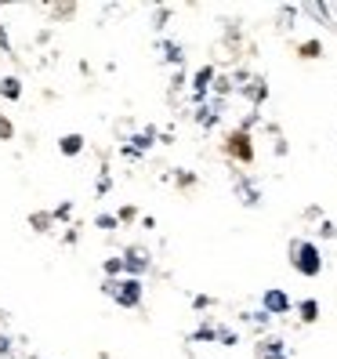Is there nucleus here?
<instances>
[{
	"mask_svg": "<svg viewBox=\"0 0 337 359\" xmlns=\"http://www.w3.org/2000/svg\"><path fill=\"white\" fill-rule=\"evenodd\" d=\"M290 265L297 268V276L316 279V276L323 273V254H319V243H312V240H290Z\"/></svg>",
	"mask_w": 337,
	"mask_h": 359,
	"instance_id": "1",
	"label": "nucleus"
},
{
	"mask_svg": "<svg viewBox=\"0 0 337 359\" xmlns=\"http://www.w3.org/2000/svg\"><path fill=\"white\" fill-rule=\"evenodd\" d=\"M102 290H106L109 298H116V305H120V309H138V305H141V290H146V287H141V279L127 276L124 283H120V279H116V283L109 279Z\"/></svg>",
	"mask_w": 337,
	"mask_h": 359,
	"instance_id": "2",
	"label": "nucleus"
},
{
	"mask_svg": "<svg viewBox=\"0 0 337 359\" xmlns=\"http://www.w3.org/2000/svg\"><path fill=\"white\" fill-rule=\"evenodd\" d=\"M262 309L276 319V316H287L290 309H294V301H290V294L287 290H279V287H268L265 294H262Z\"/></svg>",
	"mask_w": 337,
	"mask_h": 359,
	"instance_id": "3",
	"label": "nucleus"
},
{
	"mask_svg": "<svg viewBox=\"0 0 337 359\" xmlns=\"http://www.w3.org/2000/svg\"><path fill=\"white\" fill-rule=\"evenodd\" d=\"M229 152H232V157H236V160L251 163V160H254V149H251V135H247V131H236V135L229 138Z\"/></svg>",
	"mask_w": 337,
	"mask_h": 359,
	"instance_id": "4",
	"label": "nucleus"
},
{
	"mask_svg": "<svg viewBox=\"0 0 337 359\" xmlns=\"http://www.w3.org/2000/svg\"><path fill=\"white\" fill-rule=\"evenodd\" d=\"M222 106H225L222 98H214V102H203V106H196V124H200V127H214L218 120H222Z\"/></svg>",
	"mask_w": 337,
	"mask_h": 359,
	"instance_id": "5",
	"label": "nucleus"
},
{
	"mask_svg": "<svg viewBox=\"0 0 337 359\" xmlns=\"http://www.w3.org/2000/svg\"><path fill=\"white\" fill-rule=\"evenodd\" d=\"M124 268L138 279L141 273H149V254H146V251H127V254H124Z\"/></svg>",
	"mask_w": 337,
	"mask_h": 359,
	"instance_id": "6",
	"label": "nucleus"
},
{
	"mask_svg": "<svg viewBox=\"0 0 337 359\" xmlns=\"http://www.w3.org/2000/svg\"><path fill=\"white\" fill-rule=\"evenodd\" d=\"M240 95H247L254 106H262V102L268 98V84L262 80V76H257V80H251V84H243V87H240Z\"/></svg>",
	"mask_w": 337,
	"mask_h": 359,
	"instance_id": "7",
	"label": "nucleus"
},
{
	"mask_svg": "<svg viewBox=\"0 0 337 359\" xmlns=\"http://www.w3.org/2000/svg\"><path fill=\"white\" fill-rule=\"evenodd\" d=\"M236 192L243 196V207H257V203H262V192H257L247 178H240V182H236Z\"/></svg>",
	"mask_w": 337,
	"mask_h": 359,
	"instance_id": "8",
	"label": "nucleus"
},
{
	"mask_svg": "<svg viewBox=\"0 0 337 359\" xmlns=\"http://www.w3.org/2000/svg\"><path fill=\"white\" fill-rule=\"evenodd\" d=\"M297 316H301V323H316V319H319V301L316 298L297 301Z\"/></svg>",
	"mask_w": 337,
	"mask_h": 359,
	"instance_id": "9",
	"label": "nucleus"
},
{
	"mask_svg": "<svg viewBox=\"0 0 337 359\" xmlns=\"http://www.w3.org/2000/svg\"><path fill=\"white\" fill-rule=\"evenodd\" d=\"M257 356H287V345H283V338H265L257 345Z\"/></svg>",
	"mask_w": 337,
	"mask_h": 359,
	"instance_id": "10",
	"label": "nucleus"
},
{
	"mask_svg": "<svg viewBox=\"0 0 337 359\" xmlns=\"http://www.w3.org/2000/svg\"><path fill=\"white\" fill-rule=\"evenodd\" d=\"M58 149L66 152V157H76V152L84 149V135H66V138H58Z\"/></svg>",
	"mask_w": 337,
	"mask_h": 359,
	"instance_id": "11",
	"label": "nucleus"
},
{
	"mask_svg": "<svg viewBox=\"0 0 337 359\" xmlns=\"http://www.w3.org/2000/svg\"><path fill=\"white\" fill-rule=\"evenodd\" d=\"M152 138H156V127H146L141 135L131 138V142H135L131 149H135V152H149V149H152Z\"/></svg>",
	"mask_w": 337,
	"mask_h": 359,
	"instance_id": "12",
	"label": "nucleus"
},
{
	"mask_svg": "<svg viewBox=\"0 0 337 359\" xmlns=\"http://www.w3.org/2000/svg\"><path fill=\"white\" fill-rule=\"evenodd\" d=\"M163 58L171 62V66H181V58H185V55H181V44H174V40H163Z\"/></svg>",
	"mask_w": 337,
	"mask_h": 359,
	"instance_id": "13",
	"label": "nucleus"
},
{
	"mask_svg": "<svg viewBox=\"0 0 337 359\" xmlns=\"http://www.w3.org/2000/svg\"><path fill=\"white\" fill-rule=\"evenodd\" d=\"M218 338H222V330H218V327H211V323L196 327V334H192V341H218Z\"/></svg>",
	"mask_w": 337,
	"mask_h": 359,
	"instance_id": "14",
	"label": "nucleus"
},
{
	"mask_svg": "<svg viewBox=\"0 0 337 359\" xmlns=\"http://www.w3.org/2000/svg\"><path fill=\"white\" fill-rule=\"evenodd\" d=\"M297 55H301V58H319L323 55V44L319 40H305L301 47H297Z\"/></svg>",
	"mask_w": 337,
	"mask_h": 359,
	"instance_id": "15",
	"label": "nucleus"
},
{
	"mask_svg": "<svg viewBox=\"0 0 337 359\" xmlns=\"http://www.w3.org/2000/svg\"><path fill=\"white\" fill-rule=\"evenodd\" d=\"M0 95H4V98H19V95H22V87H19V80H15V76L0 80Z\"/></svg>",
	"mask_w": 337,
	"mask_h": 359,
	"instance_id": "16",
	"label": "nucleus"
},
{
	"mask_svg": "<svg viewBox=\"0 0 337 359\" xmlns=\"http://www.w3.org/2000/svg\"><path fill=\"white\" fill-rule=\"evenodd\" d=\"M51 218H55V214H33V218H30V225L36 229V233H47V225H51Z\"/></svg>",
	"mask_w": 337,
	"mask_h": 359,
	"instance_id": "17",
	"label": "nucleus"
},
{
	"mask_svg": "<svg viewBox=\"0 0 337 359\" xmlns=\"http://www.w3.org/2000/svg\"><path fill=\"white\" fill-rule=\"evenodd\" d=\"M102 268H106V276H120V273H127V268H124V258H109Z\"/></svg>",
	"mask_w": 337,
	"mask_h": 359,
	"instance_id": "18",
	"label": "nucleus"
},
{
	"mask_svg": "<svg viewBox=\"0 0 337 359\" xmlns=\"http://www.w3.org/2000/svg\"><path fill=\"white\" fill-rule=\"evenodd\" d=\"M319 236H323V240H337V225L323 218V222H319Z\"/></svg>",
	"mask_w": 337,
	"mask_h": 359,
	"instance_id": "19",
	"label": "nucleus"
},
{
	"mask_svg": "<svg viewBox=\"0 0 337 359\" xmlns=\"http://www.w3.org/2000/svg\"><path fill=\"white\" fill-rule=\"evenodd\" d=\"M243 319H251V323H257V327H268V323H272V316H268L265 309H262V312H247Z\"/></svg>",
	"mask_w": 337,
	"mask_h": 359,
	"instance_id": "20",
	"label": "nucleus"
},
{
	"mask_svg": "<svg viewBox=\"0 0 337 359\" xmlns=\"http://www.w3.org/2000/svg\"><path fill=\"white\" fill-rule=\"evenodd\" d=\"M95 225H98V229H116V225H120V218H113V214H98V218H95Z\"/></svg>",
	"mask_w": 337,
	"mask_h": 359,
	"instance_id": "21",
	"label": "nucleus"
},
{
	"mask_svg": "<svg viewBox=\"0 0 337 359\" xmlns=\"http://www.w3.org/2000/svg\"><path fill=\"white\" fill-rule=\"evenodd\" d=\"M232 87H236V84H232L229 76H218V80H214V91H218V95H229Z\"/></svg>",
	"mask_w": 337,
	"mask_h": 359,
	"instance_id": "22",
	"label": "nucleus"
},
{
	"mask_svg": "<svg viewBox=\"0 0 337 359\" xmlns=\"http://www.w3.org/2000/svg\"><path fill=\"white\" fill-rule=\"evenodd\" d=\"M211 305H214V298H207V294H196V298H192V309H211Z\"/></svg>",
	"mask_w": 337,
	"mask_h": 359,
	"instance_id": "23",
	"label": "nucleus"
},
{
	"mask_svg": "<svg viewBox=\"0 0 337 359\" xmlns=\"http://www.w3.org/2000/svg\"><path fill=\"white\" fill-rule=\"evenodd\" d=\"M218 330H222V338H218V341H222V345H225V349H232V345H236V341H240L236 334H232V330H225V327H218Z\"/></svg>",
	"mask_w": 337,
	"mask_h": 359,
	"instance_id": "24",
	"label": "nucleus"
},
{
	"mask_svg": "<svg viewBox=\"0 0 337 359\" xmlns=\"http://www.w3.org/2000/svg\"><path fill=\"white\" fill-rule=\"evenodd\" d=\"M167 19H171V8H156V30H163Z\"/></svg>",
	"mask_w": 337,
	"mask_h": 359,
	"instance_id": "25",
	"label": "nucleus"
},
{
	"mask_svg": "<svg viewBox=\"0 0 337 359\" xmlns=\"http://www.w3.org/2000/svg\"><path fill=\"white\" fill-rule=\"evenodd\" d=\"M73 214V203H62V207H55V218H69Z\"/></svg>",
	"mask_w": 337,
	"mask_h": 359,
	"instance_id": "26",
	"label": "nucleus"
},
{
	"mask_svg": "<svg viewBox=\"0 0 337 359\" xmlns=\"http://www.w3.org/2000/svg\"><path fill=\"white\" fill-rule=\"evenodd\" d=\"M11 135H15V127H11L8 120H0V138H11Z\"/></svg>",
	"mask_w": 337,
	"mask_h": 359,
	"instance_id": "27",
	"label": "nucleus"
},
{
	"mask_svg": "<svg viewBox=\"0 0 337 359\" xmlns=\"http://www.w3.org/2000/svg\"><path fill=\"white\" fill-rule=\"evenodd\" d=\"M192 182H196V178H192L189 171H181V174H178V185H192Z\"/></svg>",
	"mask_w": 337,
	"mask_h": 359,
	"instance_id": "28",
	"label": "nucleus"
},
{
	"mask_svg": "<svg viewBox=\"0 0 337 359\" xmlns=\"http://www.w3.org/2000/svg\"><path fill=\"white\" fill-rule=\"evenodd\" d=\"M0 356H11V341L4 334H0Z\"/></svg>",
	"mask_w": 337,
	"mask_h": 359,
	"instance_id": "29",
	"label": "nucleus"
},
{
	"mask_svg": "<svg viewBox=\"0 0 337 359\" xmlns=\"http://www.w3.org/2000/svg\"><path fill=\"white\" fill-rule=\"evenodd\" d=\"M0 47H8V33H4V25H0Z\"/></svg>",
	"mask_w": 337,
	"mask_h": 359,
	"instance_id": "30",
	"label": "nucleus"
},
{
	"mask_svg": "<svg viewBox=\"0 0 337 359\" xmlns=\"http://www.w3.org/2000/svg\"><path fill=\"white\" fill-rule=\"evenodd\" d=\"M257 359H287V356H257Z\"/></svg>",
	"mask_w": 337,
	"mask_h": 359,
	"instance_id": "31",
	"label": "nucleus"
}]
</instances>
